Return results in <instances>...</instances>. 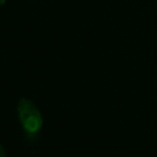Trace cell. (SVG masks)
Segmentation results:
<instances>
[{"label":"cell","instance_id":"obj_1","mask_svg":"<svg viewBox=\"0 0 157 157\" xmlns=\"http://www.w3.org/2000/svg\"><path fill=\"white\" fill-rule=\"evenodd\" d=\"M18 119L22 129L28 135L38 134L43 128V117L38 107L28 98H21L17 104Z\"/></svg>","mask_w":157,"mask_h":157},{"label":"cell","instance_id":"obj_2","mask_svg":"<svg viewBox=\"0 0 157 157\" xmlns=\"http://www.w3.org/2000/svg\"><path fill=\"white\" fill-rule=\"evenodd\" d=\"M0 157H6V153H5V150L2 147V145L0 144Z\"/></svg>","mask_w":157,"mask_h":157},{"label":"cell","instance_id":"obj_3","mask_svg":"<svg viewBox=\"0 0 157 157\" xmlns=\"http://www.w3.org/2000/svg\"><path fill=\"white\" fill-rule=\"evenodd\" d=\"M5 2H6V0H0V7H1L2 5H5Z\"/></svg>","mask_w":157,"mask_h":157}]
</instances>
